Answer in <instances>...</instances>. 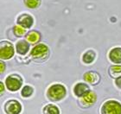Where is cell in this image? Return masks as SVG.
Masks as SVG:
<instances>
[{
	"label": "cell",
	"instance_id": "cell-9",
	"mask_svg": "<svg viewBox=\"0 0 121 114\" xmlns=\"http://www.w3.org/2000/svg\"><path fill=\"white\" fill-rule=\"evenodd\" d=\"M17 23L18 25H21L22 27L28 30V29L31 28L34 24V18L30 14L24 13V14H22L18 17Z\"/></svg>",
	"mask_w": 121,
	"mask_h": 114
},
{
	"label": "cell",
	"instance_id": "cell-11",
	"mask_svg": "<svg viewBox=\"0 0 121 114\" xmlns=\"http://www.w3.org/2000/svg\"><path fill=\"white\" fill-rule=\"evenodd\" d=\"M17 53L20 55H25L30 50V43L26 40H20L16 43Z\"/></svg>",
	"mask_w": 121,
	"mask_h": 114
},
{
	"label": "cell",
	"instance_id": "cell-10",
	"mask_svg": "<svg viewBox=\"0 0 121 114\" xmlns=\"http://www.w3.org/2000/svg\"><path fill=\"white\" fill-rule=\"evenodd\" d=\"M89 90H90V87H89L87 84L83 83V82H79L73 87V93H74V95L76 97L81 98V96H83L84 94Z\"/></svg>",
	"mask_w": 121,
	"mask_h": 114
},
{
	"label": "cell",
	"instance_id": "cell-22",
	"mask_svg": "<svg viewBox=\"0 0 121 114\" xmlns=\"http://www.w3.org/2000/svg\"><path fill=\"white\" fill-rule=\"evenodd\" d=\"M5 85L4 84V82H0V93H1V95H3L4 94V93L5 92Z\"/></svg>",
	"mask_w": 121,
	"mask_h": 114
},
{
	"label": "cell",
	"instance_id": "cell-4",
	"mask_svg": "<svg viewBox=\"0 0 121 114\" xmlns=\"http://www.w3.org/2000/svg\"><path fill=\"white\" fill-rule=\"evenodd\" d=\"M101 114H121V103L116 100H107L102 105Z\"/></svg>",
	"mask_w": 121,
	"mask_h": 114
},
{
	"label": "cell",
	"instance_id": "cell-3",
	"mask_svg": "<svg viewBox=\"0 0 121 114\" xmlns=\"http://www.w3.org/2000/svg\"><path fill=\"white\" fill-rule=\"evenodd\" d=\"M5 86L10 92H17L23 86V79L17 74H10L5 79Z\"/></svg>",
	"mask_w": 121,
	"mask_h": 114
},
{
	"label": "cell",
	"instance_id": "cell-14",
	"mask_svg": "<svg viewBox=\"0 0 121 114\" xmlns=\"http://www.w3.org/2000/svg\"><path fill=\"white\" fill-rule=\"evenodd\" d=\"M96 59V53L95 51H93V49H89V50L86 51L82 55V61L85 64H91L93 63V61H95Z\"/></svg>",
	"mask_w": 121,
	"mask_h": 114
},
{
	"label": "cell",
	"instance_id": "cell-12",
	"mask_svg": "<svg viewBox=\"0 0 121 114\" xmlns=\"http://www.w3.org/2000/svg\"><path fill=\"white\" fill-rule=\"evenodd\" d=\"M109 59L114 64H121V48L116 47L109 52Z\"/></svg>",
	"mask_w": 121,
	"mask_h": 114
},
{
	"label": "cell",
	"instance_id": "cell-19",
	"mask_svg": "<svg viewBox=\"0 0 121 114\" xmlns=\"http://www.w3.org/2000/svg\"><path fill=\"white\" fill-rule=\"evenodd\" d=\"M24 4L29 9H36L41 5L42 0H23Z\"/></svg>",
	"mask_w": 121,
	"mask_h": 114
},
{
	"label": "cell",
	"instance_id": "cell-16",
	"mask_svg": "<svg viewBox=\"0 0 121 114\" xmlns=\"http://www.w3.org/2000/svg\"><path fill=\"white\" fill-rule=\"evenodd\" d=\"M109 75L111 76V78L117 79L118 77L121 76V65H112L109 68L108 70Z\"/></svg>",
	"mask_w": 121,
	"mask_h": 114
},
{
	"label": "cell",
	"instance_id": "cell-6",
	"mask_svg": "<svg viewBox=\"0 0 121 114\" xmlns=\"http://www.w3.org/2000/svg\"><path fill=\"white\" fill-rule=\"evenodd\" d=\"M97 101V94L95 92L89 90L84 94L83 96L79 98V103L81 107L83 108H88V107L93 106Z\"/></svg>",
	"mask_w": 121,
	"mask_h": 114
},
{
	"label": "cell",
	"instance_id": "cell-2",
	"mask_svg": "<svg viewBox=\"0 0 121 114\" xmlns=\"http://www.w3.org/2000/svg\"><path fill=\"white\" fill-rule=\"evenodd\" d=\"M67 95V89L62 84H53L47 90V97L49 100L57 102L62 100Z\"/></svg>",
	"mask_w": 121,
	"mask_h": 114
},
{
	"label": "cell",
	"instance_id": "cell-20",
	"mask_svg": "<svg viewBox=\"0 0 121 114\" xmlns=\"http://www.w3.org/2000/svg\"><path fill=\"white\" fill-rule=\"evenodd\" d=\"M114 83H115L117 87H119V89H121V76H119V77H118L117 79H115Z\"/></svg>",
	"mask_w": 121,
	"mask_h": 114
},
{
	"label": "cell",
	"instance_id": "cell-8",
	"mask_svg": "<svg viewBox=\"0 0 121 114\" xmlns=\"http://www.w3.org/2000/svg\"><path fill=\"white\" fill-rule=\"evenodd\" d=\"M83 80L89 85L96 86L100 81V75L97 72L91 70L83 74Z\"/></svg>",
	"mask_w": 121,
	"mask_h": 114
},
{
	"label": "cell",
	"instance_id": "cell-1",
	"mask_svg": "<svg viewBox=\"0 0 121 114\" xmlns=\"http://www.w3.org/2000/svg\"><path fill=\"white\" fill-rule=\"evenodd\" d=\"M30 57L36 62H44L49 57V48L43 43H38L30 51Z\"/></svg>",
	"mask_w": 121,
	"mask_h": 114
},
{
	"label": "cell",
	"instance_id": "cell-18",
	"mask_svg": "<svg viewBox=\"0 0 121 114\" xmlns=\"http://www.w3.org/2000/svg\"><path fill=\"white\" fill-rule=\"evenodd\" d=\"M33 93H34V88H33L32 86H29V85L24 86L22 88V90H21V95L23 98H29Z\"/></svg>",
	"mask_w": 121,
	"mask_h": 114
},
{
	"label": "cell",
	"instance_id": "cell-5",
	"mask_svg": "<svg viewBox=\"0 0 121 114\" xmlns=\"http://www.w3.org/2000/svg\"><path fill=\"white\" fill-rule=\"evenodd\" d=\"M15 54L14 46L11 42L8 41H2L0 43V57L1 60H10L12 58Z\"/></svg>",
	"mask_w": 121,
	"mask_h": 114
},
{
	"label": "cell",
	"instance_id": "cell-17",
	"mask_svg": "<svg viewBox=\"0 0 121 114\" xmlns=\"http://www.w3.org/2000/svg\"><path fill=\"white\" fill-rule=\"evenodd\" d=\"M26 30L27 29L23 28L21 25H16L13 27V34L15 35L17 37H23V36H26Z\"/></svg>",
	"mask_w": 121,
	"mask_h": 114
},
{
	"label": "cell",
	"instance_id": "cell-15",
	"mask_svg": "<svg viewBox=\"0 0 121 114\" xmlns=\"http://www.w3.org/2000/svg\"><path fill=\"white\" fill-rule=\"evenodd\" d=\"M43 114H60V109L58 106H56L54 104H48L43 107Z\"/></svg>",
	"mask_w": 121,
	"mask_h": 114
},
{
	"label": "cell",
	"instance_id": "cell-13",
	"mask_svg": "<svg viewBox=\"0 0 121 114\" xmlns=\"http://www.w3.org/2000/svg\"><path fill=\"white\" fill-rule=\"evenodd\" d=\"M25 40L32 45L37 44L41 40V34L36 30H31L25 36Z\"/></svg>",
	"mask_w": 121,
	"mask_h": 114
},
{
	"label": "cell",
	"instance_id": "cell-21",
	"mask_svg": "<svg viewBox=\"0 0 121 114\" xmlns=\"http://www.w3.org/2000/svg\"><path fill=\"white\" fill-rule=\"evenodd\" d=\"M5 69H6V65L4 62V61H1V62H0V72L3 74L5 71Z\"/></svg>",
	"mask_w": 121,
	"mask_h": 114
},
{
	"label": "cell",
	"instance_id": "cell-7",
	"mask_svg": "<svg viewBox=\"0 0 121 114\" xmlns=\"http://www.w3.org/2000/svg\"><path fill=\"white\" fill-rule=\"evenodd\" d=\"M22 109L21 103L16 99H10L4 104V112L6 114H20Z\"/></svg>",
	"mask_w": 121,
	"mask_h": 114
}]
</instances>
